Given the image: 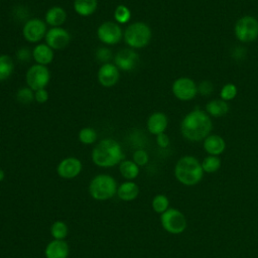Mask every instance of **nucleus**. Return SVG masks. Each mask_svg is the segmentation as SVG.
I'll use <instances>...</instances> for the list:
<instances>
[{
	"instance_id": "f257e3e1",
	"label": "nucleus",
	"mask_w": 258,
	"mask_h": 258,
	"mask_svg": "<svg viewBox=\"0 0 258 258\" xmlns=\"http://www.w3.org/2000/svg\"><path fill=\"white\" fill-rule=\"evenodd\" d=\"M213 122L210 115L201 109L188 112L180 122V132L183 138L191 142L204 140L211 134Z\"/></svg>"
},
{
	"instance_id": "f03ea898",
	"label": "nucleus",
	"mask_w": 258,
	"mask_h": 258,
	"mask_svg": "<svg viewBox=\"0 0 258 258\" xmlns=\"http://www.w3.org/2000/svg\"><path fill=\"white\" fill-rule=\"evenodd\" d=\"M92 161L102 168H109L119 165L125 159L121 144L113 138H104L99 141L92 150Z\"/></svg>"
},
{
	"instance_id": "7ed1b4c3",
	"label": "nucleus",
	"mask_w": 258,
	"mask_h": 258,
	"mask_svg": "<svg viewBox=\"0 0 258 258\" xmlns=\"http://www.w3.org/2000/svg\"><path fill=\"white\" fill-rule=\"evenodd\" d=\"M174 176L183 185H196L204 176L202 163L192 155L181 156L174 165Z\"/></svg>"
},
{
	"instance_id": "20e7f679",
	"label": "nucleus",
	"mask_w": 258,
	"mask_h": 258,
	"mask_svg": "<svg viewBox=\"0 0 258 258\" xmlns=\"http://www.w3.org/2000/svg\"><path fill=\"white\" fill-rule=\"evenodd\" d=\"M118 185L117 180L112 175L100 173L90 180L88 190L94 200L103 202L116 196Z\"/></svg>"
},
{
	"instance_id": "39448f33",
	"label": "nucleus",
	"mask_w": 258,
	"mask_h": 258,
	"mask_svg": "<svg viewBox=\"0 0 258 258\" xmlns=\"http://www.w3.org/2000/svg\"><path fill=\"white\" fill-rule=\"evenodd\" d=\"M152 37V31L148 24L141 21L130 23L123 31V39L128 47L140 49L146 47Z\"/></svg>"
},
{
	"instance_id": "423d86ee",
	"label": "nucleus",
	"mask_w": 258,
	"mask_h": 258,
	"mask_svg": "<svg viewBox=\"0 0 258 258\" xmlns=\"http://www.w3.org/2000/svg\"><path fill=\"white\" fill-rule=\"evenodd\" d=\"M234 33L236 38L248 43L258 38V19L252 15H245L240 17L234 25Z\"/></svg>"
},
{
	"instance_id": "0eeeda50",
	"label": "nucleus",
	"mask_w": 258,
	"mask_h": 258,
	"mask_svg": "<svg viewBox=\"0 0 258 258\" xmlns=\"http://www.w3.org/2000/svg\"><path fill=\"white\" fill-rule=\"evenodd\" d=\"M160 224L167 233L172 235L181 234L187 226L185 216L174 208H169L160 215Z\"/></svg>"
},
{
	"instance_id": "6e6552de",
	"label": "nucleus",
	"mask_w": 258,
	"mask_h": 258,
	"mask_svg": "<svg viewBox=\"0 0 258 258\" xmlns=\"http://www.w3.org/2000/svg\"><path fill=\"white\" fill-rule=\"evenodd\" d=\"M25 82L27 87L36 91L44 89L50 82V72L47 66L34 63L26 71Z\"/></svg>"
},
{
	"instance_id": "1a4fd4ad",
	"label": "nucleus",
	"mask_w": 258,
	"mask_h": 258,
	"mask_svg": "<svg viewBox=\"0 0 258 258\" xmlns=\"http://www.w3.org/2000/svg\"><path fill=\"white\" fill-rule=\"evenodd\" d=\"M173 96L179 101H190L198 95V85L188 77H179L171 85Z\"/></svg>"
},
{
	"instance_id": "9d476101",
	"label": "nucleus",
	"mask_w": 258,
	"mask_h": 258,
	"mask_svg": "<svg viewBox=\"0 0 258 258\" xmlns=\"http://www.w3.org/2000/svg\"><path fill=\"white\" fill-rule=\"evenodd\" d=\"M43 19L40 18H29L25 21L22 27V35L24 39L29 43H37L44 38L47 27Z\"/></svg>"
},
{
	"instance_id": "9b49d317",
	"label": "nucleus",
	"mask_w": 258,
	"mask_h": 258,
	"mask_svg": "<svg viewBox=\"0 0 258 258\" xmlns=\"http://www.w3.org/2000/svg\"><path fill=\"white\" fill-rule=\"evenodd\" d=\"M98 39L106 45H115L123 38V30L115 21H105L97 28Z\"/></svg>"
},
{
	"instance_id": "f8f14e48",
	"label": "nucleus",
	"mask_w": 258,
	"mask_h": 258,
	"mask_svg": "<svg viewBox=\"0 0 258 258\" xmlns=\"http://www.w3.org/2000/svg\"><path fill=\"white\" fill-rule=\"evenodd\" d=\"M44 41L53 50L62 49L66 46H68V44L70 43L71 34L66 28L61 26L50 27L46 31V34L44 36Z\"/></svg>"
},
{
	"instance_id": "ddd939ff",
	"label": "nucleus",
	"mask_w": 258,
	"mask_h": 258,
	"mask_svg": "<svg viewBox=\"0 0 258 258\" xmlns=\"http://www.w3.org/2000/svg\"><path fill=\"white\" fill-rule=\"evenodd\" d=\"M82 161L74 156L64 157L56 166V173L63 179H74L82 172Z\"/></svg>"
},
{
	"instance_id": "4468645a",
	"label": "nucleus",
	"mask_w": 258,
	"mask_h": 258,
	"mask_svg": "<svg viewBox=\"0 0 258 258\" xmlns=\"http://www.w3.org/2000/svg\"><path fill=\"white\" fill-rule=\"evenodd\" d=\"M138 61V53L130 47L119 50L114 56V64L119 69V71L123 72L133 71L136 68Z\"/></svg>"
},
{
	"instance_id": "2eb2a0df",
	"label": "nucleus",
	"mask_w": 258,
	"mask_h": 258,
	"mask_svg": "<svg viewBox=\"0 0 258 258\" xmlns=\"http://www.w3.org/2000/svg\"><path fill=\"white\" fill-rule=\"evenodd\" d=\"M97 79L102 87L112 88L117 85L120 79V71L114 62L103 63L98 70Z\"/></svg>"
},
{
	"instance_id": "dca6fc26",
	"label": "nucleus",
	"mask_w": 258,
	"mask_h": 258,
	"mask_svg": "<svg viewBox=\"0 0 258 258\" xmlns=\"http://www.w3.org/2000/svg\"><path fill=\"white\" fill-rule=\"evenodd\" d=\"M70 246L66 240H51L44 248L45 258H69Z\"/></svg>"
},
{
	"instance_id": "f3484780",
	"label": "nucleus",
	"mask_w": 258,
	"mask_h": 258,
	"mask_svg": "<svg viewBox=\"0 0 258 258\" xmlns=\"http://www.w3.org/2000/svg\"><path fill=\"white\" fill-rule=\"evenodd\" d=\"M168 126V118L162 112H154L152 113L146 122L147 130L152 135H158L164 133Z\"/></svg>"
},
{
	"instance_id": "a211bd4d",
	"label": "nucleus",
	"mask_w": 258,
	"mask_h": 258,
	"mask_svg": "<svg viewBox=\"0 0 258 258\" xmlns=\"http://www.w3.org/2000/svg\"><path fill=\"white\" fill-rule=\"evenodd\" d=\"M203 147L208 155L219 156L226 149V141L218 134H210L203 140Z\"/></svg>"
},
{
	"instance_id": "6ab92c4d",
	"label": "nucleus",
	"mask_w": 258,
	"mask_h": 258,
	"mask_svg": "<svg viewBox=\"0 0 258 258\" xmlns=\"http://www.w3.org/2000/svg\"><path fill=\"white\" fill-rule=\"evenodd\" d=\"M54 57L53 49L44 43H37L32 49V59L35 63L47 66L49 64Z\"/></svg>"
},
{
	"instance_id": "aec40b11",
	"label": "nucleus",
	"mask_w": 258,
	"mask_h": 258,
	"mask_svg": "<svg viewBox=\"0 0 258 258\" xmlns=\"http://www.w3.org/2000/svg\"><path fill=\"white\" fill-rule=\"evenodd\" d=\"M139 195V186L134 180H125L117 188L116 196L123 202H132Z\"/></svg>"
},
{
	"instance_id": "412c9836",
	"label": "nucleus",
	"mask_w": 258,
	"mask_h": 258,
	"mask_svg": "<svg viewBox=\"0 0 258 258\" xmlns=\"http://www.w3.org/2000/svg\"><path fill=\"white\" fill-rule=\"evenodd\" d=\"M67 11L60 6H52L46 10L44 15V21L50 27H59L67 20Z\"/></svg>"
},
{
	"instance_id": "4be33fe9",
	"label": "nucleus",
	"mask_w": 258,
	"mask_h": 258,
	"mask_svg": "<svg viewBox=\"0 0 258 258\" xmlns=\"http://www.w3.org/2000/svg\"><path fill=\"white\" fill-rule=\"evenodd\" d=\"M73 7L78 15L88 17L96 12L98 8V0H74Z\"/></svg>"
},
{
	"instance_id": "5701e85b",
	"label": "nucleus",
	"mask_w": 258,
	"mask_h": 258,
	"mask_svg": "<svg viewBox=\"0 0 258 258\" xmlns=\"http://www.w3.org/2000/svg\"><path fill=\"white\" fill-rule=\"evenodd\" d=\"M206 112L211 117H223L229 112V105L222 99H213L206 104Z\"/></svg>"
},
{
	"instance_id": "b1692460",
	"label": "nucleus",
	"mask_w": 258,
	"mask_h": 258,
	"mask_svg": "<svg viewBox=\"0 0 258 258\" xmlns=\"http://www.w3.org/2000/svg\"><path fill=\"white\" fill-rule=\"evenodd\" d=\"M119 172L125 180H134L140 172V167L132 159H124L119 165Z\"/></svg>"
},
{
	"instance_id": "393cba45",
	"label": "nucleus",
	"mask_w": 258,
	"mask_h": 258,
	"mask_svg": "<svg viewBox=\"0 0 258 258\" xmlns=\"http://www.w3.org/2000/svg\"><path fill=\"white\" fill-rule=\"evenodd\" d=\"M14 72V61L8 54H0V82L8 80Z\"/></svg>"
},
{
	"instance_id": "a878e982",
	"label": "nucleus",
	"mask_w": 258,
	"mask_h": 258,
	"mask_svg": "<svg viewBox=\"0 0 258 258\" xmlns=\"http://www.w3.org/2000/svg\"><path fill=\"white\" fill-rule=\"evenodd\" d=\"M50 235L53 240H64L69 235V227L63 221H54L49 229Z\"/></svg>"
},
{
	"instance_id": "bb28decb",
	"label": "nucleus",
	"mask_w": 258,
	"mask_h": 258,
	"mask_svg": "<svg viewBox=\"0 0 258 258\" xmlns=\"http://www.w3.org/2000/svg\"><path fill=\"white\" fill-rule=\"evenodd\" d=\"M201 163H202L204 172H207V173H214V172L218 171L222 164L220 157L215 156V155L206 156Z\"/></svg>"
},
{
	"instance_id": "cd10ccee",
	"label": "nucleus",
	"mask_w": 258,
	"mask_h": 258,
	"mask_svg": "<svg viewBox=\"0 0 258 258\" xmlns=\"http://www.w3.org/2000/svg\"><path fill=\"white\" fill-rule=\"evenodd\" d=\"M152 210L157 214H163L166 210L169 209V200L165 195L158 194L154 196L151 201Z\"/></svg>"
},
{
	"instance_id": "c85d7f7f",
	"label": "nucleus",
	"mask_w": 258,
	"mask_h": 258,
	"mask_svg": "<svg viewBox=\"0 0 258 258\" xmlns=\"http://www.w3.org/2000/svg\"><path fill=\"white\" fill-rule=\"evenodd\" d=\"M131 11L124 4H119L114 10V20L118 24H126L131 20Z\"/></svg>"
},
{
	"instance_id": "c756f323",
	"label": "nucleus",
	"mask_w": 258,
	"mask_h": 258,
	"mask_svg": "<svg viewBox=\"0 0 258 258\" xmlns=\"http://www.w3.org/2000/svg\"><path fill=\"white\" fill-rule=\"evenodd\" d=\"M79 140L85 145H91L97 141L98 134L97 131L92 127H84L79 131Z\"/></svg>"
},
{
	"instance_id": "7c9ffc66",
	"label": "nucleus",
	"mask_w": 258,
	"mask_h": 258,
	"mask_svg": "<svg viewBox=\"0 0 258 258\" xmlns=\"http://www.w3.org/2000/svg\"><path fill=\"white\" fill-rule=\"evenodd\" d=\"M16 100L23 105L30 104L34 101V91L29 87H22L17 90L15 95Z\"/></svg>"
},
{
	"instance_id": "2f4dec72",
	"label": "nucleus",
	"mask_w": 258,
	"mask_h": 258,
	"mask_svg": "<svg viewBox=\"0 0 258 258\" xmlns=\"http://www.w3.org/2000/svg\"><path fill=\"white\" fill-rule=\"evenodd\" d=\"M238 94V89L236 87V85L232 84V83H227L225 84L220 91V97L222 100L228 102L231 101L233 99L236 98Z\"/></svg>"
},
{
	"instance_id": "473e14b6",
	"label": "nucleus",
	"mask_w": 258,
	"mask_h": 258,
	"mask_svg": "<svg viewBox=\"0 0 258 258\" xmlns=\"http://www.w3.org/2000/svg\"><path fill=\"white\" fill-rule=\"evenodd\" d=\"M132 160L140 167V166H144L148 163L149 161V155L147 153L146 150L144 149H136L133 152V157Z\"/></svg>"
},
{
	"instance_id": "72a5a7b5",
	"label": "nucleus",
	"mask_w": 258,
	"mask_h": 258,
	"mask_svg": "<svg viewBox=\"0 0 258 258\" xmlns=\"http://www.w3.org/2000/svg\"><path fill=\"white\" fill-rule=\"evenodd\" d=\"M96 58L97 60H99L100 62L103 63H107V62H110V60L113 58V54H112V50L108 47H99L97 50H96Z\"/></svg>"
},
{
	"instance_id": "f704fd0d",
	"label": "nucleus",
	"mask_w": 258,
	"mask_h": 258,
	"mask_svg": "<svg viewBox=\"0 0 258 258\" xmlns=\"http://www.w3.org/2000/svg\"><path fill=\"white\" fill-rule=\"evenodd\" d=\"M16 58L21 62H26L32 58V50H29L27 47H20L16 51Z\"/></svg>"
},
{
	"instance_id": "c9c22d12",
	"label": "nucleus",
	"mask_w": 258,
	"mask_h": 258,
	"mask_svg": "<svg viewBox=\"0 0 258 258\" xmlns=\"http://www.w3.org/2000/svg\"><path fill=\"white\" fill-rule=\"evenodd\" d=\"M49 95L47 90L44 89H38L36 91H34V101L38 104H44L48 101Z\"/></svg>"
},
{
	"instance_id": "e433bc0d",
	"label": "nucleus",
	"mask_w": 258,
	"mask_h": 258,
	"mask_svg": "<svg viewBox=\"0 0 258 258\" xmlns=\"http://www.w3.org/2000/svg\"><path fill=\"white\" fill-rule=\"evenodd\" d=\"M213 90H214L213 84L209 81H204L198 86V92L201 93L202 95H205V96L211 94L213 92Z\"/></svg>"
},
{
	"instance_id": "4c0bfd02",
	"label": "nucleus",
	"mask_w": 258,
	"mask_h": 258,
	"mask_svg": "<svg viewBox=\"0 0 258 258\" xmlns=\"http://www.w3.org/2000/svg\"><path fill=\"white\" fill-rule=\"evenodd\" d=\"M170 143V139L168 137L167 134L165 133H161L156 135V144L160 147V148H166L168 147Z\"/></svg>"
},
{
	"instance_id": "58836bf2",
	"label": "nucleus",
	"mask_w": 258,
	"mask_h": 258,
	"mask_svg": "<svg viewBox=\"0 0 258 258\" xmlns=\"http://www.w3.org/2000/svg\"><path fill=\"white\" fill-rule=\"evenodd\" d=\"M4 178H5V172H4V170L2 168H0V182L3 181Z\"/></svg>"
}]
</instances>
